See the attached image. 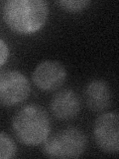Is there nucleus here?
Wrapping results in <instances>:
<instances>
[{"mask_svg": "<svg viewBox=\"0 0 119 159\" xmlns=\"http://www.w3.org/2000/svg\"><path fill=\"white\" fill-rule=\"evenodd\" d=\"M63 9L68 12H79L86 9L90 1L89 0H61L57 2Z\"/></svg>", "mask_w": 119, "mask_h": 159, "instance_id": "9d476101", "label": "nucleus"}, {"mask_svg": "<svg viewBox=\"0 0 119 159\" xmlns=\"http://www.w3.org/2000/svg\"><path fill=\"white\" fill-rule=\"evenodd\" d=\"M16 153V145L13 139L6 133L0 132V159L12 158Z\"/></svg>", "mask_w": 119, "mask_h": 159, "instance_id": "1a4fd4ad", "label": "nucleus"}, {"mask_svg": "<svg viewBox=\"0 0 119 159\" xmlns=\"http://www.w3.org/2000/svg\"><path fill=\"white\" fill-rule=\"evenodd\" d=\"M31 87L28 79L18 71L0 73V104L14 107L28 98Z\"/></svg>", "mask_w": 119, "mask_h": 159, "instance_id": "20e7f679", "label": "nucleus"}, {"mask_svg": "<svg viewBox=\"0 0 119 159\" xmlns=\"http://www.w3.org/2000/svg\"><path fill=\"white\" fill-rule=\"evenodd\" d=\"M12 129L20 142L28 146L42 144L51 132V120L45 109L39 106H25L15 113Z\"/></svg>", "mask_w": 119, "mask_h": 159, "instance_id": "f03ea898", "label": "nucleus"}, {"mask_svg": "<svg viewBox=\"0 0 119 159\" xmlns=\"http://www.w3.org/2000/svg\"><path fill=\"white\" fill-rule=\"evenodd\" d=\"M43 151L51 158H77L82 155L87 145V138L81 129L68 127L49 135Z\"/></svg>", "mask_w": 119, "mask_h": 159, "instance_id": "7ed1b4c3", "label": "nucleus"}, {"mask_svg": "<svg viewBox=\"0 0 119 159\" xmlns=\"http://www.w3.org/2000/svg\"><path fill=\"white\" fill-rule=\"evenodd\" d=\"M9 56V49L7 47L6 43L0 39V65L6 62Z\"/></svg>", "mask_w": 119, "mask_h": 159, "instance_id": "9b49d317", "label": "nucleus"}, {"mask_svg": "<svg viewBox=\"0 0 119 159\" xmlns=\"http://www.w3.org/2000/svg\"><path fill=\"white\" fill-rule=\"evenodd\" d=\"M67 78V71L57 61H44L35 68L32 79L35 86L42 91H56L62 87Z\"/></svg>", "mask_w": 119, "mask_h": 159, "instance_id": "423d86ee", "label": "nucleus"}, {"mask_svg": "<svg viewBox=\"0 0 119 159\" xmlns=\"http://www.w3.org/2000/svg\"><path fill=\"white\" fill-rule=\"evenodd\" d=\"M81 99L72 89H62L53 96L50 108L59 120H69L76 117L81 111Z\"/></svg>", "mask_w": 119, "mask_h": 159, "instance_id": "0eeeda50", "label": "nucleus"}, {"mask_svg": "<svg viewBox=\"0 0 119 159\" xmlns=\"http://www.w3.org/2000/svg\"><path fill=\"white\" fill-rule=\"evenodd\" d=\"M84 101L87 107L94 112H101L111 103V91L101 80H94L87 84L84 89Z\"/></svg>", "mask_w": 119, "mask_h": 159, "instance_id": "6e6552de", "label": "nucleus"}, {"mask_svg": "<svg viewBox=\"0 0 119 159\" xmlns=\"http://www.w3.org/2000/svg\"><path fill=\"white\" fill-rule=\"evenodd\" d=\"M2 15L7 26L18 34H33L46 23L49 6L43 0H8Z\"/></svg>", "mask_w": 119, "mask_h": 159, "instance_id": "f257e3e1", "label": "nucleus"}, {"mask_svg": "<svg viewBox=\"0 0 119 159\" xmlns=\"http://www.w3.org/2000/svg\"><path fill=\"white\" fill-rule=\"evenodd\" d=\"M93 136L100 150L108 154L119 152V117L116 112L99 116L93 124Z\"/></svg>", "mask_w": 119, "mask_h": 159, "instance_id": "39448f33", "label": "nucleus"}]
</instances>
